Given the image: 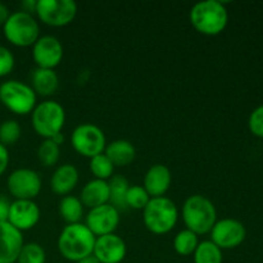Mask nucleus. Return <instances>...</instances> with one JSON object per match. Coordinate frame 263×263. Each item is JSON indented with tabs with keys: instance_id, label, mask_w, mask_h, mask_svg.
Listing matches in <instances>:
<instances>
[{
	"instance_id": "nucleus-36",
	"label": "nucleus",
	"mask_w": 263,
	"mask_h": 263,
	"mask_svg": "<svg viewBox=\"0 0 263 263\" xmlns=\"http://www.w3.org/2000/svg\"><path fill=\"white\" fill-rule=\"evenodd\" d=\"M36 3H37V0H25V2L22 3L23 10H25V12H27V13L35 12Z\"/></svg>"
},
{
	"instance_id": "nucleus-12",
	"label": "nucleus",
	"mask_w": 263,
	"mask_h": 263,
	"mask_svg": "<svg viewBox=\"0 0 263 263\" xmlns=\"http://www.w3.org/2000/svg\"><path fill=\"white\" fill-rule=\"evenodd\" d=\"M120 211L110 203H107L89 210L85 217V225L98 238L108 234H115L120 225Z\"/></svg>"
},
{
	"instance_id": "nucleus-27",
	"label": "nucleus",
	"mask_w": 263,
	"mask_h": 263,
	"mask_svg": "<svg viewBox=\"0 0 263 263\" xmlns=\"http://www.w3.org/2000/svg\"><path fill=\"white\" fill-rule=\"evenodd\" d=\"M61 158V146L50 139H45L37 148V159L45 167H53Z\"/></svg>"
},
{
	"instance_id": "nucleus-11",
	"label": "nucleus",
	"mask_w": 263,
	"mask_h": 263,
	"mask_svg": "<svg viewBox=\"0 0 263 263\" xmlns=\"http://www.w3.org/2000/svg\"><path fill=\"white\" fill-rule=\"evenodd\" d=\"M211 239L221 251L235 249L243 244L247 236V229L243 222L235 218L217 220L211 230Z\"/></svg>"
},
{
	"instance_id": "nucleus-1",
	"label": "nucleus",
	"mask_w": 263,
	"mask_h": 263,
	"mask_svg": "<svg viewBox=\"0 0 263 263\" xmlns=\"http://www.w3.org/2000/svg\"><path fill=\"white\" fill-rule=\"evenodd\" d=\"M189 20L193 27L204 36H217L225 31L229 23V12L218 0H205L194 4Z\"/></svg>"
},
{
	"instance_id": "nucleus-9",
	"label": "nucleus",
	"mask_w": 263,
	"mask_h": 263,
	"mask_svg": "<svg viewBox=\"0 0 263 263\" xmlns=\"http://www.w3.org/2000/svg\"><path fill=\"white\" fill-rule=\"evenodd\" d=\"M77 9L73 0H37L35 13L44 25L64 27L76 18Z\"/></svg>"
},
{
	"instance_id": "nucleus-6",
	"label": "nucleus",
	"mask_w": 263,
	"mask_h": 263,
	"mask_svg": "<svg viewBox=\"0 0 263 263\" xmlns=\"http://www.w3.org/2000/svg\"><path fill=\"white\" fill-rule=\"evenodd\" d=\"M32 128L39 136L51 139L62 133L66 123V110L55 100H44L31 112Z\"/></svg>"
},
{
	"instance_id": "nucleus-28",
	"label": "nucleus",
	"mask_w": 263,
	"mask_h": 263,
	"mask_svg": "<svg viewBox=\"0 0 263 263\" xmlns=\"http://www.w3.org/2000/svg\"><path fill=\"white\" fill-rule=\"evenodd\" d=\"M46 253L43 247L39 243L31 241V243L23 244L21 253L15 263H45Z\"/></svg>"
},
{
	"instance_id": "nucleus-21",
	"label": "nucleus",
	"mask_w": 263,
	"mask_h": 263,
	"mask_svg": "<svg viewBox=\"0 0 263 263\" xmlns=\"http://www.w3.org/2000/svg\"><path fill=\"white\" fill-rule=\"evenodd\" d=\"M31 82L33 91L40 97H51L59 87V77L54 69L36 67L31 76Z\"/></svg>"
},
{
	"instance_id": "nucleus-34",
	"label": "nucleus",
	"mask_w": 263,
	"mask_h": 263,
	"mask_svg": "<svg viewBox=\"0 0 263 263\" xmlns=\"http://www.w3.org/2000/svg\"><path fill=\"white\" fill-rule=\"evenodd\" d=\"M10 202L5 197L0 195V222L8 221V215H9Z\"/></svg>"
},
{
	"instance_id": "nucleus-2",
	"label": "nucleus",
	"mask_w": 263,
	"mask_h": 263,
	"mask_svg": "<svg viewBox=\"0 0 263 263\" xmlns=\"http://www.w3.org/2000/svg\"><path fill=\"white\" fill-rule=\"evenodd\" d=\"M97 236L86 228L85 223L67 225L58 236V251L64 259L79 262L80 259L91 256Z\"/></svg>"
},
{
	"instance_id": "nucleus-33",
	"label": "nucleus",
	"mask_w": 263,
	"mask_h": 263,
	"mask_svg": "<svg viewBox=\"0 0 263 263\" xmlns=\"http://www.w3.org/2000/svg\"><path fill=\"white\" fill-rule=\"evenodd\" d=\"M8 164H9V152L7 146L0 144V176L7 171Z\"/></svg>"
},
{
	"instance_id": "nucleus-30",
	"label": "nucleus",
	"mask_w": 263,
	"mask_h": 263,
	"mask_svg": "<svg viewBox=\"0 0 263 263\" xmlns=\"http://www.w3.org/2000/svg\"><path fill=\"white\" fill-rule=\"evenodd\" d=\"M21 126L15 120H7L0 123V144L4 146L13 145L21 138Z\"/></svg>"
},
{
	"instance_id": "nucleus-10",
	"label": "nucleus",
	"mask_w": 263,
	"mask_h": 263,
	"mask_svg": "<svg viewBox=\"0 0 263 263\" xmlns=\"http://www.w3.org/2000/svg\"><path fill=\"white\" fill-rule=\"evenodd\" d=\"M8 192L15 200H33L41 192V177L31 168H17L8 176Z\"/></svg>"
},
{
	"instance_id": "nucleus-18",
	"label": "nucleus",
	"mask_w": 263,
	"mask_h": 263,
	"mask_svg": "<svg viewBox=\"0 0 263 263\" xmlns=\"http://www.w3.org/2000/svg\"><path fill=\"white\" fill-rule=\"evenodd\" d=\"M80 180L79 170L73 164H62L57 167L50 179L51 192L57 195L66 197L72 193V190L77 186Z\"/></svg>"
},
{
	"instance_id": "nucleus-29",
	"label": "nucleus",
	"mask_w": 263,
	"mask_h": 263,
	"mask_svg": "<svg viewBox=\"0 0 263 263\" xmlns=\"http://www.w3.org/2000/svg\"><path fill=\"white\" fill-rule=\"evenodd\" d=\"M151 200V195L140 185H130L126 194V207L136 211H143Z\"/></svg>"
},
{
	"instance_id": "nucleus-16",
	"label": "nucleus",
	"mask_w": 263,
	"mask_h": 263,
	"mask_svg": "<svg viewBox=\"0 0 263 263\" xmlns=\"http://www.w3.org/2000/svg\"><path fill=\"white\" fill-rule=\"evenodd\" d=\"M23 244V234L8 221L0 222V263H15Z\"/></svg>"
},
{
	"instance_id": "nucleus-31",
	"label": "nucleus",
	"mask_w": 263,
	"mask_h": 263,
	"mask_svg": "<svg viewBox=\"0 0 263 263\" xmlns=\"http://www.w3.org/2000/svg\"><path fill=\"white\" fill-rule=\"evenodd\" d=\"M248 127L254 136L263 139V104L251 113L248 118Z\"/></svg>"
},
{
	"instance_id": "nucleus-25",
	"label": "nucleus",
	"mask_w": 263,
	"mask_h": 263,
	"mask_svg": "<svg viewBox=\"0 0 263 263\" xmlns=\"http://www.w3.org/2000/svg\"><path fill=\"white\" fill-rule=\"evenodd\" d=\"M199 240H198V235L193 231L184 229V230L179 231L174 239V249L179 256L187 257L193 256V253L197 249Z\"/></svg>"
},
{
	"instance_id": "nucleus-24",
	"label": "nucleus",
	"mask_w": 263,
	"mask_h": 263,
	"mask_svg": "<svg viewBox=\"0 0 263 263\" xmlns=\"http://www.w3.org/2000/svg\"><path fill=\"white\" fill-rule=\"evenodd\" d=\"M194 263H222V251L211 240L199 241L197 249L193 253Z\"/></svg>"
},
{
	"instance_id": "nucleus-32",
	"label": "nucleus",
	"mask_w": 263,
	"mask_h": 263,
	"mask_svg": "<svg viewBox=\"0 0 263 263\" xmlns=\"http://www.w3.org/2000/svg\"><path fill=\"white\" fill-rule=\"evenodd\" d=\"M15 64L14 55L5 46L0 45V79L8 76L13 71Z\"/></svg>"
},
{
	"instance_id": "nucleus-7",
	"label": "nucleus",
	"mask_w": 263,
	"mask_h": 263,
	"mask_svg": "<svg viewBox=\"0 0 263 263\" xmlns=\"http://www.w3.org/2000/svg\"><path fill=\"white\" fill-rule=\"evenodd\" d=\"M0 103L10 112L26 116L37 104V95L31 85L18 80H8L0 85Z\"/></svg>"
},
{
	"instance_id": "nucleus-15",
	"label": "nucleus",
	"mask_w": 263,
	"mask_h": 263,
	"mask_svg": "<svg viewBox=\"0 0 263 263\" xmlns=\"http://www.w3.org/2000/svg\"><path fill=\"white\" fill-rule=\"evenodd\" d=\"M40 216V208L33 200H14L10 203L8 222L23 233L35 228Z\"/></svg>"
},
{
	"instance_id": "nucleus-17",
	"label": "nucleus",
	"mask_w": 263,
	"mask_h": 263,
	"mask_svg": "<svg viewBox=\"0 0 263 263\" xmlns=\"http://www.w3.org/2000/svg\"><path fill=\"white\" fill-rule=\"evenodd\" d=\"M172 182V174L171 170L166 164L157 163L149 167L144 176V185L143 187L146 190L151 198L164 197L168 192L170 186Z\"/></svg>"
},
{
	"instance_id": "nucleus-37",
	"label": "nucleus",
	"mask_w": 263,
	"mask_h": 263,
	"mask_svg": "<svg viewBox=\"0 0 263 263\" xmlns=\"http://www.w3.org/2000/svg\"><path fill=\"white\" fill-rule=\"evenodd\" d=\"M50 140L54 141V143H55L58 146H61L62 144H64V141H66V138H64V134L63 133H59V134H57L55 136H53V138H51Z\"/></svg>"
},
{
	"instance_id": "nucleus-22",
	"label": "nucleus",
	"mask_w": 263,
	"mask_h": 263,
	"mask_svg": "<svg viewBox=\"0 0 263 263\" xmlns=\"http://www.w3.org/2000/svg\"><path fill=\"white\" fill-rule=\"evenodd\" d=\"M58 211L62 220L67 225L80 223L82 216H84V205H82L80 198L74 197V195L62 197V199L58 203Z\"/></svg>"
},
{
	"instance_id": "nucleus-4",
	"label": "nucleus",
	"mask_w": 263,
	"mask_h": 263,
	"mask_svg": "<svg viewBox=\"0 0 263 263\" xmlns=\"http://www.w3.org/2000/svg\"><path fill=\"white\" fill-rule=\"evenodd\" d=\"M179 221V210L174 200L167 197L151 198L143 210V222L154 235H164L172 231Z\"/></svg>"
},
{
	"instance_id": "nucleus-19",
	"label": "nucleus",
	"mask_w": 263,
	"mask_h": 263,
	"mask_svg": "<svg viewBox=\"0 0 263 263\" xmlns=\"http://www.w3.org/2000/svg\"><path fill=\"white\" fill-rule=\"evenodd\" d=\"M80 200H81L82 205L87 207L89 210L109 203V186H108V181L98 179H92L87 181L84 185V187H82L81 194H80Z\"/></svg>"
},
{
	"instance_id": "nucleus-13",
	"label": "nucleus",
	"mask_w": 263,
	"mask_h": 263,
	"mask_svg": "<svg viewBox=\"0 0 263 263\" xmlns=\"http://www.w3.org/2000/svg\"><path fill=\"white\" fill-rule=\"evenodd\" d=\"M63 45L53 35L40 36L32 45V59L37 68L54 69L63 59Z\"/></svg>"
},
{
	"instance_id": "nucleus-5",
	"label": "nucleus",
	"mask_w": 263,
	"mask_h": 263,
	"mask_svg": "<svg viewBox=\"0 0 263 263\" xmlns=\"http://www.w3.org/2000/svg\"><path fill=\"white\" fill-rule=\"evenodd\" d=\"M4 37L18 48L32 46L40 37V26L31 13L25 10L10 13L3 26Z\"/></svg>"
},
{
	"instance_id": "nucleus-35",
	"label": "nucleus",
	"mask_w": 263,
	"mask_h": 263,
	"mask_svg": "<svg viewBox=\"0 0 263 263\" xmlns=\"http://www.w3.org/2000/svg\"><path fill=\"white\" fill-rule=\"evenodd\" d=\"M9 15H10V13H9V9H8L7 5L3 4V3H0V26H4V23L7 22V20Z\"/></svg>"
},
{
	"instance_id": "nucleus-20",
	"label": "nucleus",
	"mask_w": 263,
	"mask_h": 263,
	"mask_svg": "<svg viewBox=\"0 0 263 263\" xmlns=\"http://www.w3.org/2000/svg\"><path fill=\"white\" fill-rule=\"evenodd\" d=\"M104 154L109 158L115 167H126L134 162L136 157V149L131 141L125 139L113 140L107 144Z\"/></svg>"
},
{
	"instance_id": "nucleus-26",
	"label": "nucleus",
	"mask_w": 263,
	"mask_h": 263,
	"mask_svg": "<svg viewBox=\"0 0 263 263\" xmlns=\"http://www.w3.org/2000/svg\"><path fill=\"white\" fill-rule=\"evenodd\" d=\"M89 167L95 179L104 180V181H108L113 176V172H115V166L104 153L98 154V156L90 158Z\"/></svg>"
},
{
	"instance_id": "nucleus-38",
	"label": "nucleus",
	"mask_w": 263,
	"mask_h": 263,
	"mask_svg": "<svg viewBox=\"0 0 263 263\" xmlns=\"http://www.w3.org/2000/svg\"><path fill=\"white\" fill-rule=\"evenodd\" d=\"M76 263H100V262L98 261V259L91 254V256H87V257H85V258L80 259V261Z\"/></svg>"
},
{
	"instance_id": "nucleus-3",
	"label": "nucleus",
	"mask_w": 263,
	"mask_h": 263,
	"mask_svg": "<svg viewBox=\"0 0 263 263\" xmlns=\"http://www.w3.org/2000/svg\"><path fill=\"white\" fill-rule=\"evenodd\" d=\"M182 221L187 230L194 234H210L217 222V211L212 200L200 194L190 195L182 205Z\"/></svg>"
},
{
	"instance_id": "nucleus-23",
	"label": "nucleus",
	"mask_w": 263,
	"mask_h": 263,
	"mask_svg": "<svg viewBox=\"0 0 263 263\" xmlns=\"http://www.w3.org/2000/svg\"><path fill=\"white\" fill-rule=\"evenodd\" d=\"M109 186V203L118 211L126 210V194L130 187L127 179L122 175H113L108 180Z\"/></svg>"
},
{
	"instance_id": "nucleus-14",
	"label": "nucleus",
	"mask_w": 263,
	"mask_h": 263,
	"mask_svg": "<svg viewBox=\"0 0 263 263\" xmlns=\"http://www.w3.org/2000/svg\"><path fill=\"white\" fill-rule=\"evenodd\" d=\"M127 247L117 234L98 236L95 239L92 256L100 263H121L126 258Z\"/></svg>"
},
{
	"instance_id": "nucleus-8",
	"label": "nucleus",
	"mask_w": 263,
	"mask_h": 263,
	"mask_svg": "<svg viewBox=\"0 0 263 263\" xmlns=\"http://www.w3.org/2000/svg\"><path fill=\"white\" fill-rule=\"evenodd\" d=\"M71 144L76 153L90 159L104 153L107 138L99 126L94 123H81L72 131Z\"/></svg>"
}]
</instances>
